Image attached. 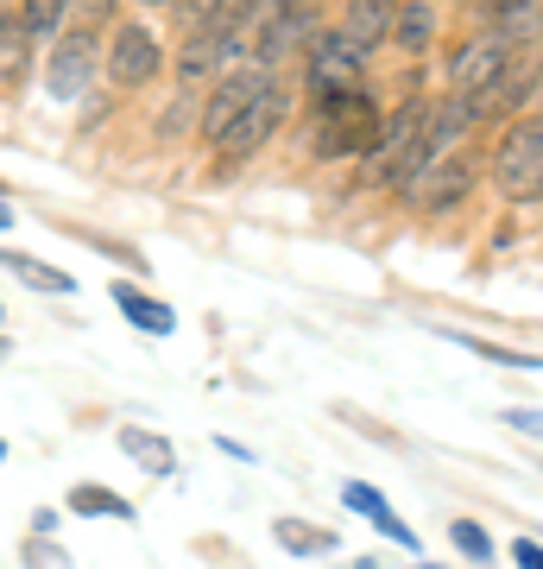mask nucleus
Listing matches in <instances>:
<instances>
[{
  "label": "nucleus",
  "instance_id": "nucleus-25",
  "mask_svg": "<svg viewBox=\"0 0 543 569\" xmlns=\"http://www.w3.org/2000/svg\"><path fill=\"white\" fill-rule=\"evenodd\" d=\"M512 557H519V569H543V557H537V538H519V545H512Z\"/></svg>",
  "mask_w": 543,
  "mask_h": 569
},
{
  "label": "nucleus",
  "instance_id": "nucleus-3",
  "mask_svg": "<svg viewBox=\"0 0 543 569\" xmlns=\"http://www.w3.org/2000/svg\"><path fill=\"white\" fill-rule=\"evenodd\" d=\"M95 32H58V44H51V63H44V89L58 96V102H82L89 96V82H95L101 70V51H95Z\"/></svg>",
  "mask_w": 543,
  "mask_h": 569
},
{
  "label": "nucleus",
  "instance_id": "nucleus-7",
  "mask_svg": "<svg viewBox=\"0 0 543 569\" xmlns=\"http://www.w3.org/2000/svg\"><path fill=\"white\" fill-rule=\"evenodd\" d=\"M284 114H291V96H284V82L272 77V82L260 89V96H253V102L241 108V121L228 127V133H222L215 146H222L228 159H247V152H260V146L272 140V133H279Z\"/></svg>",
  "mask_w": 543,
  "mask_h": 569
},
{
  "label": "nucleus",
  "instance_id": "nucleus-5",
  "mask_svg": "<svg viewBox=\"0 0 543 569\" xmlns=\"http://www.w3.org/2000/svg\"><path fill=\"white\" fill-rule=\"evenodd\" d=\"M265 82H272V70H260V63H241V70H222V77H215V89H209V96H202V140L215 146L228 133V127L241 121V108L253 102V96H260Z\"/></svg>",
  "mask_w": 543,
  "mask_h": 569
},
{
  "label": "nucleus",
  "instance_id": "nucleus-19",
  "mask_svg": "<svg viewBox=\"0 0 543 569\" xmlns=\"http://www.w3.org/2000/svg\"><path fill=\"white\" fill-rule=\"evenodd\" d=\"M121 449H127L140 468H152V475H171V443H164V437H152V430L127 425V430H121Z\"/></svg>",
  "mask_w": 543,
  "mask_h": 569
},
{
  "label": "nucleus",
  "instance_id": "nucleus-22",
  "mask_svg": "<svg viewBox=\"0 0 543 569\" xmlns=\"http://www.w3.org/2000/svg\"><path fill=\"white\" fill-rule=\"evenodd\" d=\"M449 538H455V550H467V563H486V557H493V538H486L481 519H455Z\"/></svg>",
  "mask_w": 543,
  "mask_h": 569
},
{
  "label": "nucleus",
  "instance_id": "nucleus-17",
  "mask_svg": "<svg viewBox=\"0 0 543 569\" xmlns=\"http://www.w3.org/2000/svg\"><path fill=\"white\" fill-rule=\"evenodd\" d=\"M26 58H32V32H26L13 13H0V82H20Z\"/></svg>",
  "mask_w": 543,
  "mask_h": 569
},
{
  "label": "nucleus",
  "instance_id": "nucleus-2",
  "mask_svg": "<svg viewBox=\"0 0 543 569\" xmlns=\"http://www.w3.org/2000/svg\"><path fill=\"white\" fill-rule=\"evenodd\" d=\"M493 183H500L505 203H524V209L543 197V121L537 114H524L500 140V152H493Z\"/></svg>",
  "mask_w": 543,
  "mask_h": 569
},
{
  "label": "nucleus",
  "instance_id": "nucleus-30",
  "mask_svg": "<svg viewBox=\"0 0 543 569\" xmlns=\"http://www.w3.org/2000/svg\"><path fill=\"white\" fill-rule=\"evenodd\" d=\"M418 569H436V563H418Z\"/></svg>",
  "mask_w": 543,
  "mask_h": 569
},
{
  "label": "nucleus",
  "instance_id": "nucleus-32",
  "mask_svg": "<svg viewBox=\"0 0 543 569\" xmlns=\"http://www.w3.org/2000/svg\"><path fill=\"white\" fill-rule=\"evenodd\" d=\"M0 355H7V342H0Z\"/></svg>",
  "mask_w": 543,
  "mask_h": 569
},
{
  "label": "nucleus",
  "instance_id": "nucleus-24",
  "mask_svg": "<svg viewBox=\"0 0 543 569\" xmlns=\"http://www.w3.org/2000/svg\"><path fill=\"white\" fill-rule=\"evenodd\" d=\"M63 20H77V32L114 20V0H63Z\"/></svg>",
  "mask_w": 543,
  "mask_h": 569
},
{
  "label": "nucleus",
  "instance_id": "nucleus-23",
  "mask_svg": "<svg viewBox=\"0 0 543 569\" xmlns=\"http://www.w3.org/2000/svg\"><path fill=\"white\" fill-rule=\"evenodd\" d=\"M284 7H291V0H234V26H241V32H260L265 20H279Z\"/></svg>",
  "mask_w": 543,
  "mask_h": 569
},
{
  "label": "nucleus",
  "instance_id": "nucleus-14",
  "mask_svg": "<svg viewBox=\"0 0 543 569\" xmlns=\"http://www.w3.org/2000/svg\"><path fill=\"white\" fill-rule=\"evenodd\" d=\"M430 39H436V7H430V0H399L385 44H399V51H430Z\"/></svg>",
  "mask_w": 543,
  "mask_h": 569
},
{
  "label": "nucleus",
  "instance_id": "nucleus-18",
  "mask_svg": "<svg viewBox=\"0 0 543 569\" xmlns=\"http://www.w3.org/2000/svg\"><path fill=\"white\" fill-rule=\"evenodd\" d=\"M493 13H500V39L512 44H537V0H493Z\"/></svg>",
  "mask_w": 543,
  "mask_h": 569
},
{
  "label": "nucleus",
  "instance_id": "nucleus-11",
  "mask_svg": "<svg viewBox=\"0 0 543 569\" xmlns=\"http://www.w3.org/2000/svg\"><path fill=\"white\" fill-rule=\"evenodd\" d=\"M316 32H322V26L310 20L303 7H284L279 20H265V26H260V44H253V51H260V70H265V63H279L284 51H298V44H310Z\"/></svg>",
  "mask_w": 543,
  "mask_h": 569
},
{
  "label": "nucleus",
  "instance_id": "nucleus-29",
  "mask_svg": "<svg viewBox=\"0 0 543 569\" xmlns=\"http://www.w3.org/2000/svg\"><path fill=\"white\" fill-rule=\"evenodd\" d=\"M7 7H13V0H0V13H7Z\"/></svg>",
  "mask_w": 543,
  "mask_h": 569
},
{
  "label": "nucleus",
  "instance_id": "nucleus-12",
  "mask_svg": "<svg viewBox=\"0 0 543 569\" xmlns=\"http://www.w3.org/2000/svg\"><path fill=\"white\" fill-rule=\"evenodd\" d=\"M342 500H348V512H361V519H373V526L392 538V545H404V550H418V538H411V526H404L399 512H392V500H385L380 488H366V481H348L342 488Z\"/></svg>",
  "mask_w": 543,
  "mask_h": 569
},
{
  "label": "nucleus",
  "instance_id": "nucleus-9",
  "mask_svg": "<svg viewBox=\"0 0 543 569\" xmlns=\"http://www.w3.org/2000/svg\"><path fill=\"white\" fill-rule=\"evenodd\" d=\"M474 190V164L467 159H436L430 171H423L411 190H404V203H418V209H430V216H443V209H455Z\"/></svg>",
  "mask_w": 543,
  "mask_h": 569
},
{
  "label": "nucleus",
  "instance_id": "nucleus-26",
  "mask_svg": "<svg viewBox=\"0 0 543 569\" xmlns=\"http://www.w3.org/2000/svg\"><path fill=\"white\" fill-rule=\"evenodd\" d=\"M44 550H51V545H32V557H26V563H32V569H70V563H58V557H44Z\"/></svg>",
  "mask_w": 543,
  "mask_h": 569
},
{
  "label": "nucleus",
  "instance_id": "nucleus-16",
  "mask_svg": "<svg viewBox=\"0 0 543 569\" xmlns=\"http://www.w3.org/2000/svg\"><path fill=\"white\" fill-rule=\"evenodd\" d=\"M63 507L82 512V519H133V507H127L114 488H95V481H82V488L63 493Z\"/></svg>",
  "mask_w": 543,
  "mask_h": 569
},
{
  "label": "nucleus",
  "instance_id": "nucleus-4",
  "mask_svg": "<svg viewBox=\"0 0 543 569\" xmlns=\"http://www.w3.org/2000/svg\"><path fill=\"white\" fill-rule=\"evenodd\" d=\"M505 77H512V44H505L500 32H481V39H467L462 51L449 58L455 96H493Z\"/></svg>",
  "mask_w": 543,
  "mask_h": 569
},
{
  "label": "nucleus",
  "instance_id": "nucleus-15",
  "mask_svg": "<svg viewBox=\"0 0 543 569\" xmlns=\"http://www.w3.org/2000/svg\"><path fill=\"white\" fill-rule=\"evenodd\" d=\"M0 266H7V272H13L20 284H32V291H51V298H70V291H77V279H70L63 266L26 260V253H13V247H0Z\"/></svg>",
  "mask_w": 543,
  "mask_h": 569
},
{
  "label": "nucleus",
  "instance_id": "nucleus-27",
  "mask_svg": "<svg viewBox=\"0 0 543 569\" xmlns=\"http://www.w3.org/2000/svg\"><path fill=\"white\" fill-rule=\"evenodd\" d=\"M7 228H13V203H7V197H0V234H7Z\"/></svg>",
  "mask_w": 543,
  "mask_h": 569
},
{
  "label": "nucleus",
  "instance_id": "nucleus-21",
  "mask_svg": "<svg viewBox=\"0 0 543 569\" xmlns=\"http://www.w3.org/2000/svg\"><path fill=\"white\" fill-rule=\"evenodd\" d=\"M20 26L32 32V39H58V32H63V0H26Z\"/></svg>",
  "mask_w": 543,
  "mask_h": 569
},
{
  "label": "nucleus",
  "instance_id": "nucleus-20",
  "mask_svg": "<svg viewBox=\"0 0 543 569\" xmlns=\"http://www.w3.org/2000/svg\"><path fill=\"white\" fill-rule=\"evenodd\" d=\"M272 538H279L291 557H316V550H335V531L303 526V519H279V526H272Z\"/></svg>",
  "mask_w": 543,
  "mask_h": 569
},
{
  "label": "nucleus",
  "instance_id": "nucleus-31",
  "mask_svg": "<svg viewBox=\"0 0 543 569\" xmlns=\"http://www.w3.org/2000/svg\"><path fill=\"white\" fill-rule=\"evenodd\" d=\"M0 456H7V443H0Z\"/></svg>",
  "mask_w": 543,
  "mask_h": 569
},
{
  "label": "nucleus",
  "instance_id": "nucleus-10",
  "mask_svg": "<svg viewBox=\"0 0 543 569\" xmlns=\"http://www.w3.org/2000/svg\"><path fill=\"white\" fill-rule=\"evenodd\" d=\"M392 13H399V0H348V20L335 26L361 58H373L385 44V32H392Z\"/></svg>",
  "mask_w": 543,
  "mask_h": 569
},
{
  "label": "nucleus",
  "instance_id": "nucleus-28",
  "mask_svg": "<svg viewBox=\"0 0 543 569\" xmlns=\"http://www.w3.org/2000/svg\"><path fill=\"white\" fill-rule=\"evenodd\" d=\"M145 7H178V0H145Z\"/></svg>",
  "mask_w": 543,
  "mask_h": 569
},
{
  "label": "nucleus",
  "instance_id": "nucleus-8",
  "mask_svg": "<svg viewBox=\"0 0 543 569\" xmlns=\"http://www.w3.org/2000/svg\"><path fill=\"white\" fill-rule=\"evenodd\" d=\"M310 82H316V96L361 89V82H366V58L342 39V32H316V39H310Z\"/></svg>",
  "mask_w": 543,
  "mask_h": 569
},
{
  "label": "nucleus",
  "instance_id": "nucleus-6",
  "mask_svg": "<svg viewBox=\"0 0 543 569\" xmlns=\"http://www.w3.org/2000/svg\"><path fill=\"white\" fill-rule=\"evenodd\" d=\"M159 63H164V44L145 26H114V39L101 51V77L114 89H140V82L159 77Z\"/></svg>",
  "mask_w": 543,
  "mask_h": 569
},
{
  "label": "nucleus",
  "instance_id": "nucleus-1",
  "mask_svg": "<svg viewBox=\"0 0 543 569\" xmlns=\"http://www.w3.org/2000/svg\"><path fill=\"white\" fill-rule=\"evenodd\" d=\"M380 133V108H373V89H335L316 102V127H310V152L316 159H348V152H366Z\"/></svg>",
  "mask_w": 543,
  "mask_h": 569
},
{
  "label": "nucleus",
  "instance_id": "nucleus-13",
  "mask_svg": "<svg viewBox=\"0 0 543 569\" xmlns=\"http://www.w3.org/2000/svg\"><path fill=\"white\" fill-rule=\"evenodd\" d=\"M114 310H121L133 329H145V336H171V329H178V310L159 305V298L140 291V284H114Z\"/></svg>",
  "mask_w": 543,
  "mask_h": 569
}]
</instances>
